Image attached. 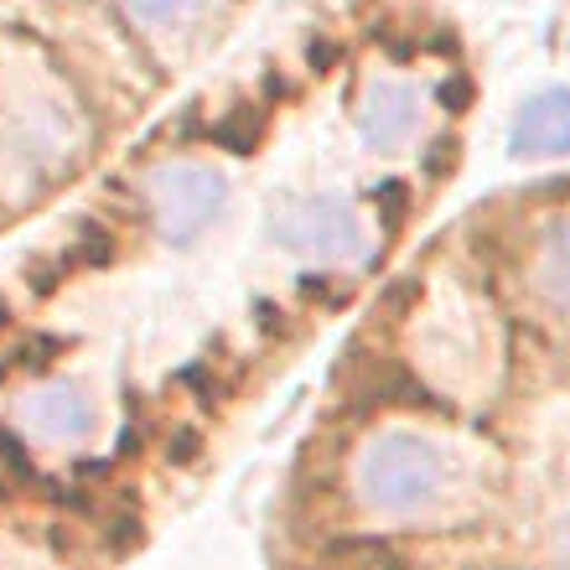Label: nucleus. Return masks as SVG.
Listing matches in <instances>:
<instances>
[{"instance_id": "obj_1", "label": "nucleus", "mask_w": 570, "mask_h": 570, "mask_svg": "<svg viewBox=\"0 0 570 570\" xmlns=\"http://www.w3.org/2000/svg\"><path fill=\"white\" fill-rule=\"evenodd\" d=\"M493 488L498 456L482 435L431 415H384L343 456V503L374 534L456 529L488 509Z\"/></svg>"}, {"instance_id": "obj_2", "label": "nucleus", "mask_w": 570, "mask_h": 570, "mask_svg": "<svg viewBox=\"0 0 570 570\" xmlns=\"http://www.w3.org/2000/svg\"><path fill=\"white\" fill-rule=\"evenodd\" d=\"M94 146L89 109L58 58L0 31V203H37L73 177Z\"/></svg>"}, {"instance_id": "obj_3", "label": "nucleus", "mask_w": 570, "mask_h": 570, "mask_svg": "<svg viewBox=\"0 0 570 570\" xmlns=\"http://www.w3.org/2000/svg\"><path fill=\"white\" fill-rule=\"evenodd\" d=\"M405 363L451 405H488L503 384V322L462 275H431L405 312Z\"/></svg>"}, {"instance_id": "obj_4", "label": "nucleus", "mask_w": 570, "mask_h": 570, "mask_svg": "<svg viewBox=\"0 0 570 570\" xmlns=\"http://www.w3.org/2000/svg\"><path fill=\"white\" fill-rule=\"evenodd\" d=\"M265 239L301 271H368L384 249V224L363 197L343 187H306L271 203Z\"/></svg>"}, {"instance_id": "obj_5", "label": "nucleus", "mask_w": 570, "mask_h": 570, "mask_svg": "<svg viewBox=\"0 0 570 570\" xmlns=\"http://www.w3.org/2000/svg\"><path fill=\"white\" fill-rule=\"evenodd\" d=\"M0 421L31 451L83 456V451H94L105 441L109 405H105V390L89 374L58 368V374L16 379L11 390L0 394Z\"/></svg>"}, {"instance_id": "obj_6", "label": "nucleus", "mask_w": 570, "mask_h": 570, "mask_svg": "<svg viewBox=\"0 0 570 570\" xmlns=\"http://www.w3.org/2000/svg\"><path fill=\"white\" fill-rule=\"evenodd\" d=\"M234 177L208 156H161L140 171V213L150 239L166 249H193L228 218Z\"/></svg>"}, {"instance_id": "obj_7", "label": "nucleus", "mask_w": 570, "mask_h": 570, "mask_svg": "<svg viewBox=\"0 0 570 570\" xmlns=\"http://www.w3.org/2000/svg\"><path fill=\"white\" fill-rule=\"evenodd\" d=\"M435 89L421 73L374 68L353 94V140L374 161H410L435 136Z\"/></svg>"}, {"instance_id": "obj_8", "label": "nucleus", "mask_w": 570, "mask_h": 570, "mask_svg": "<svg viewBox=\"0 0 570 570\" xmlns=\"http://www.w3.org/2000/svg\"><path fill=\"white\" fill-rule=\"evenodd\" d=\"M519 285L534 322L570 343V208L544 213L519 244Z\"/></svg>"}, {"instance_id": "obj_9", "label": "nucleus", "mask_w": 570, "mask_h": 570, "mask_svg": "<svg viewBox=\"0 0 570 570\" xmlns=\"http://www.w3.org/2000/svg\"><path fill=\"white\" fill-rule=\"evenodd\" d=\"M136 42L161 58H187L208 42L234 0H99Z\"/></svg>"}, {"instance_id": "obj_10", "label": "nucleus", "mask_w": 570, "mask_h": 570, "mask_svg": "<svg viewBox=\"0 0 570 570\" xmlns=\"http://www.w3.org/2000/svg\"><path fill=\"white\" fill-rule=\"evenodd\" d=\"M509 156L524 166L570 161V83H540L513 105Z\"/></svg>"}, {"instance_id": "obj_11", "label": "nucleus", "mask_w": 570, "mask_h": 570, "mask_svg": "<svg viewBox=\"0 0 570 570\" xmlns=\"http://www.w3.org/2000/svg\"><path fill=\"white\" fill-rule=\"evenodd\" d=\"M540 556H544V570H570V503H560V509L550 513Z\"/></svg>"}]
</instances>
